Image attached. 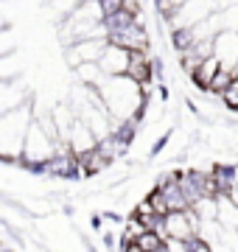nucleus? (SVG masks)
I'll use <instances>...</instances> for the list:
<instances>
[{
	"mask_svg": "<svg viewBox=\"0 0 238 252\" xmlns=\"http://www.w3.org/2000/svg\"><path fill=\"white\" fill-rule=\"evenodd\" d=\"M135 241H138V252H163L165 250V238L157 230H146Z\"/></svg>",
	"mask_w": 238,
	"mask_h": 252,
	"instance_id": "15",
	"label": "nucleus"
},
{
	"mask_svg": "<svg viewBox=\"0 0 238 252\" xmlns=\"http://www.w3.org/2000/svg\"><path fill=\"white\" fill-rule=\"evenodd\" d=\"M236 73H238V64H236Z\"/></svg>",
	"mask_w": 238,
	"mask_h": 252,
	"instance_id": "21",
	"label": "nucleus"
},
{
	"mask_svg": "<svg viewBox=\"0 0 238 252\" xmlns=\"http://www.w3.org/2000/svg\"><path fill=\"white\" fill-rule=\"evenodd\" d=\"M227 196H230V199H233V205H236V207H238V185H233V188H230V190H227Z\"/></svg>",
	"mask_w": 238,
	"mask_h": 252,
	"instance_id": "18",
	"label": "nucleus"
},
{
	"mask_svg": "<svg viewBox=\"0 0 238 252\" xmlns=\"http://www.w3.org/2000/svg\"><path fill=\"white\" fill-rule=\"evenodd\" d=\"M23 70V62H20L17 54H3L0 56V81H14Z\"/></svg>",
	"mask_w": 238,
	"mask_h": 252,
	"instance_id": "14",
	"label": "nucleus"
},
{
	"mask_svg": "<svg viewBox=\"0 0 238 252\" xmlns=\"http://www.w3.org/2000/svg\"><path fill=\"white\" fill-rule=\"evenodd\" d=\"M0 28H3V17H0Z\"/></svg>",
	"mask_w": 238,
	"mask_h": 252,
	"instance_id": "20",
	"label": "nucleus"
},
{
	"mask_svg": "<svg viewBox=\"0 0 238 252\" xmlns=\"http://www.w3.org/2000/svg\"><path fill=\"white\" fill-rule=\"evenodd\" d=\"M31 107H34V101L26 98L23 104L0 115V162H6V165H20L28 126L34 121Z\"/></svg>",
	"mask_w": 238,
	"mask_h": 252,
	"instance_id": "2",
	"label": "nucleus"
},
{
	"mask_svg": "<svg viewBox=\"0 0 238 252\" xmlns=\"http://www.w3.org/2000/svg\"><path fill=\"white\" fill-rule=\"evenodd\" d=\"M129 59H132V51H129V48L110 42V45L104 48L98 64H101V70L107 73V76H123L126 67H129Z\"/></svg>",
	"mask_w": 238,
	"mask_h": 252,
	"instance_id": "6",
	"label": "nucleus"
},
{
	"mask_svg": "<svg viewBox=\"0 0 238 252\" xmlns=\"http://www.w3.org/2000/svg\"><path fill=\"white\" fill-rule=\"evenodd\" d=\"M110 42L123 45V48H129V51H149V48H151V36H149V28H146V23H143V14H140L132 26L120 28V31H112Z\"/></svg>",
	"mask_w": 238,
	"mask_h": 252,
	"instance_id": "4",
	"label": "nucleus"
},
{
	"mask_svg": "<svg viewBox=\"0 0 238 252\" xmlns=\"http://www.w3.org/2000/svg\"><path fill=\"white\" fill-rule=\"evenodd\" d=\"M107 45H110L107 36H92V39H79L73 45H64V64L73 70L82 62H98Z\"/></svg>",
	"mask_w": 238,
	"mask_h": 252,
	"instance_id": "3",
	"label": "nucleus"
},
{
	"mask_svg": "<svg viewBox=\"0 0 238 252\" xmlns=\"http://www.w3.org/2000/svg\"><path fill=\"white\" fill-rule=\"evenodd\" d=\"M219 67H221V59L216 54L213 56H208L205 62L196 67V73L191 76V84L196 87V90H202V93H208V87H210V81H213V76L219 73Z\"/></svg>",
	"mask_w": 238,
	"mask_h": 252,
	"instance_id": "9",
	"label": "nucleus"
},
{
	"mask_svg": "<svg viewBox=\"0 0 238 252\" xmlns=\"http://www.w3.org/2000/svg\"><path fill=\"white\" fill-rule=\"evenodd\" d=\"M64 140H67V146H70V152H73L76 157H82V154H87L90 149H95V146H98L95 132L84 124L82 118H76V124L70 126V132H67V137H64Z\"/></svg>",
	"mask_w": 238,
	"mask_h": 252,
	"instance_id": "7",
	"label": "nucleus"
},
{
	"mask_svg": "<svg viewBox=\"0 0 238 252\" xmlns=\"http://www.w3.org/2000/svg\"><path fill=\"white\" fill-rule=\"evenodd\" d=\"M219 101H221V107L224 109H230V112H236L238 115V76H236V81L230 84L227 90L219 95Z\"/></svg>",
	"mask_w": 238,
	"mask_h": 252,
	"instance_id": "16",
	"label": "nucleus"
},
{
	"mask_svg": "<svg viewBox=\"0 0 238 252\" xmlns=\"http://www.w3.org/2000/svg\"><path fill=\"white\" fill-rule=\"evenodd\" d=\"M236 76H238V73H236V67H227V64H221V67H219V73L213 76V81H210V87H208V93L219 98L221 93L227 90V87L233 84V81H236Z\"/></svg>",
	"mask_w": 238,
	"mask_h": 252,
	"instance_id": "13",
	"label": "nucleus"
},
{
	"mask_svg": "<svg viewBox=\"0 0 238 252\" xmlns=\"http://www.w3.org/2000/svg\"><path fill=\"white\" fill-rule=\"evenodd\" d=\"M174 3H185V0H174Z\"/></svg>",
	"mask_w": 238,
	"mask_h": 252,
	"instance_id": "19",
	"label": "nucleus"
},
{
	"mask_svg": "<svg viewBox=\"0 0 238 252\" xmlns=\"http://www.w3.org/2000/svg\"><path fill=\"white\" fill-rule=\"evenodd\" d=\"M199 233V216L193 213L191 207L188 210H174V213H168L163 221V235H171V238H182L188 241L191 235Z\"/></svg>",
	"mask_w": 238,
	"mask_h": 252,
	"instance_id": "5",
	"label": "nucleus"
},
{
	"mask_svg": "<svg viewBox=\"0 0 238 252\" xmlns=\"http://www.w3.org/2000/svg\"><path fill=\"white\" fill-rule=\"evenodd\" d=\"M213 54L221 59V64L236 67L238 64V31H233V28L219 31L213 36Z\"/></svg>",
	"mask_w": 238,
	"mask_h": 252,
	"instance_id": "8",
	"label": "nucleus"
},
{
	"mask_svg": "<svg viewBox=\"0 0 238 252\" xmlns=\"http://www.w3.org/2000/svg\"><path fill=\"white\" fill-rule=\"evenodd\" d=\"M73 79L79 84H92V87H101V81L107 79V73L101 70L98 62H82L79 67H73Z\"/></svg>",
	"mask_w": 238,
	"mask_h": 252,
	"instance_id": "10",
	"label": "nucleus"
},
{
	"mask_svg": "<svg viewBox=\"0 0 238 252\" xmlns=\"http://www.w3.org/2000/svg\"><path fill=\"white\" fill-rule=\"evenodd\" d=\"M101 98L107 104L112 118H132V115H146V101L149 95L140 90L138 81H132L123 73V76H107V79L101 81Z\"/></svg>",
	"mask_w": 238,
	"mask_h": 252,
	"instance_id": "1",
	"label": "nucleus"
},
{
	"mask_svg": "<svg viewBox=\"0 0 238 252\" xmlns=\"http://www.w3.org/2000/svg\"><path fill=\"white\" fill-rule=\"evenodd\" d=\"M191 210L199 216V221L219 219V196H199V199L191 205Z\"/></svg>",
	"mask_w": 238,
	"mask_h": 252,
	"instance_id": "12",
	"label": "nucleus"
},
{
	"mask_svg": "<svg viewBox=\"0 0 238 252\" xmlns=\"http://www.w3.org/2000/svg\"><path fill=\"white\" fill-rule=\"evenodd\" d=\"M168 39H171V48L177 51V56L185 54V51H191L193 45H196V34H193L191 26H179V28H171V34H168Z\"/></svg>",
	"mask_w": 238,
	"mask_h": 252,
	"instance_id": "11",
	"label": "nucleus"
},
{
	"mask_svg": "<svg viewBox=\"0 0 238 252\" xmlns=\"http://www.w3.org/2000/svg\"><path fill=\"white\" fill-rule=\"evenodd\" d=\"M123 3L126 0H101V9H104V14H112V11L123 9Z\"/></svg>",
	"mask_w": 238,
	"mask_h": 252,
	"instance_id": "17",
	"label": "nucleus"
}]
</instances>
